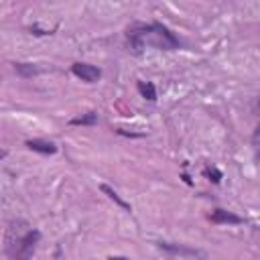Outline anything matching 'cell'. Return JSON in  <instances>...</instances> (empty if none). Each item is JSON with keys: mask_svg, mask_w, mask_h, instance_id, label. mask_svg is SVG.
Listing matches in <instances>:
<instances>
[{"mask_svg": "<svg viewBox=\"0 0 260 260\" xmlns=\"http://www.w3.org/2000/svg\"><path fill=\"white\" fill-rule=\"evenodd\" d=\"M134 30L140 37V41L144 43V47H146V43L154 45L156 49H175L179 45V41L173 37V32L158 22H152L148 26H134Z\"/></svg>", "mask_w": 260, "mask_h": 260, "instance_id": "cell-1", "label": "cell"}, {"mask_svg": "<svg viewBox=\"0 0 260 260\" xmlns=\"http://www.w3.org/2000/svg\"><path fill=\"white\" fill-rule=\"evenodd\" d=\"M30 232L28 223L24 219H12L8 223V230H6V250L8 254L12 256L16 252V248L20 246V242L24 240V236Z\"/></svg>", "mask_w": 260, "mask_h": 260, "instance_id": "cell-2", "label": "cell"}, {"mask_svg": "<svg viewBox=\"0 0 260 260\" xmlns=\"http://www.w3.org/2000/svg\"><path fill=\"white\" fill-rule=\"evenodd\" d=\"M39 238H41V234H39L37 230H30V232L24 236V240L20 242V246L16 248V252L12 254V260H30Z\"/></svg>", "mask_w": 260, "mask_h": 260, "instance_id": "cell-3", "label": "cell"}, {"mask_svg": "<svg viewBox=\"0 0 260 260\" xmlns=\"http://www.w3.org/2000/svg\"><path fill=\"white\" fill-rule=\"evenodd\" d=\"M71 71H73V75H77L79 79H83L87 83H95L102 77V71L95 65H89V63H73Z\"/></svg>", "mask_w": 260, "mask_h": 260, "instance_id": "cell-4", "label": "cell"}, {"mask_svg": "<svg viewBox=\"0 0 260 260\" xmlns=\"http://www.w3.org/2000/svg\"><path fill=\"white\" fill-rule=\"evenodd\" d=\"M158 248L171 252V254H179V256H199L203 258L205 254L201 250H195V248H187V246H181V244H173V242H158Z\"/></svg>", "mask_w": 260, "mask_h": 260, "instance_id": "cell-5", "label": "cell"}, {"mask_svg": "<svg viewBox=\"0 0 260 260\" xmlns=\"http://www.w3.org/2000/svg\"><path fill=\"white\" fill-rule=\"evenodd\" d=\"M26 146L35 152H41V154H55L57 152V146L49 140H41V138H35V140H26Z\"/></svg>", "mask_w": 260, "mask_h": 260, "instance_id": "cell-6", "label": "cell"}, {"mask_svg": "<svg viewBox=\"0 0 260 260\" xmlns=\"http://www.w3.org/2000/svg\"><path fill=\"white\" fill-rule=\"evenodd\" d=\"M211 221L215 223H244V219L232 211H225V209H215L211 213Z\"/></svg>", "mask_w": 260, "mask_h": 260, "instance_id": "cell-7", "label": "cell"}, {"mask_svg": "<svg viewBox=\"0 0 260 260\" xmlns=\"http://www.w3.org/2000/svg\"><path fill=\"white\" fill-rule=\"evenodd\" d=\"M71 124L73 126H93V124H98V114L95 112H85V114L73 118Z\"/></svg>", "mask_w": 260, "mask_h": 260, "instance_id": "cell-8", "label": "cell"}, {"mask_svg": "<svg viewBox=\"0 0 260 260\" xmlns=\"http://www.w3.org/2000/svg\"><path fill=\"white\" fill-rule=\"evenodd\" d=\"M100 189H102V191H104V193H106V195H108L112 201H116V203H118V205H120L124 211H132V209H130V205H128V203H126V201H124V199H122V197H120V195H118V193H116V191H114L110 185H102Z\"/></svg>", "mask_w": 260, "mask_h": 260, "instance_id": "cell-9", "label": "cell"}, {"mask_svg": "<svg viewBox=\"0 0 260 260\" xmlns=\"http://www.w3.org/2000/svg\"><path fill=\"white\" fill-rule=\"evenodd\" d=\"M138 91L142 93V98H146L148 102H154L156 100V89L150 81H138Z\"/></svg>", "mask_w": 260, "mask_h": 260, "instance_id": "cell-10", "label": "cell"}, {"mask_svg": "<svg viewBox=\"0 0 260 260\" xmlns=\"http://www.w3.org/2000/svg\"><path fill=\"white\" fill-rule=\"evenodd\" d=\"M14 69L20 73V75H24V77H30V75H37L39 71H41V67H37V65H32V63H14Z\"/></svg>", "mask_w": 260, "mask_h": 260, "instance_id": "cell-11", "label": "cell"}, {"mask_svg": "<svg viewBox=\"0 0 260 260\" xmlns=\"http://www.w3.org/2000/svg\"><path fill=\"white\" fill-rule=\"evenodd\" d=\"M205 177H209V181H213V183H219L221 173L217 169H205Z\"/></svg>", "mask_w": 260, "mask_h": 260, "instance_id": "cell-12", "label": "cell"}, {"mask_svg": "<svg viewBox=\"0 0 260 260\" xmlns=\"http://www.w3.org/2000/svg\"><path fill=\"white\" fill-rule=\"evenodd\" d=\"M108 260H128V258H124V256H110Z\"/></svg>", "mask_w": 260, "mask_h": 260, "instance_id": "cell-13", "label": "cell"}, {"mask_svg": "<svg viewBox=\"0 0 260 260\" xmlns=\"http://www.w3.org/2000/svg\"><path fill=\"white\" fill-rule=\"evenodd\" d=\"M2 156H6V152H4V150H0V158H2Z\"/></svg>", "mask_w": 260, "mask_h": 260, "instance_id": "cell-14", "label": "cell"}]
</instances>
